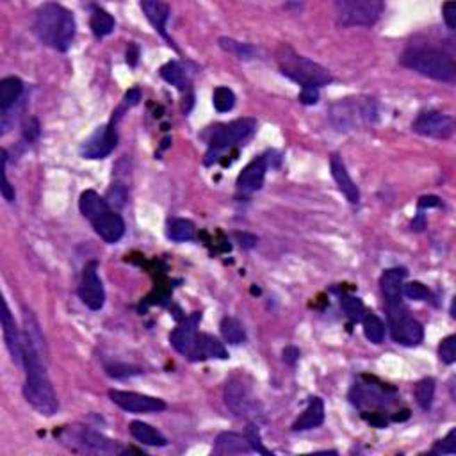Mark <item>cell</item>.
<instances>
[{
    "label": "cell",
    "mask_w": 456,
    "mask_h": 456,
    "mask_svg": "<svg viewBox=\"0 0 456 456\" xmlns=\"http://www.w3.org/2000/svg\"><path fill=\"white\" fill-rule=\"evenodd\" d=\"M90 223L93 225L95 232L102 237L106 243H109V245L118 243L123 237V234H125V221L122 220V216L114 209H107V211L98 214Z\"/></svg>",
    "instance_id": "obj_16"
},
{
    "label": "cell",
    "mask_w": 456,
    "mask_h": 456,
    "mask_svg": "<svg viewBox=\"0 0 456 456\" xmlns=\"http://www.w3.org/2000/svg\"><path fill=\"white\" fill-rule=\"evenodd\" d=\"M0 157H2V170H0V173H2V186H0V193H2V196L8 202H15V196H17L15 195V188L8 180V152H0Z\"/></svg>",
    "instance_id": "obj_39"
},
{
    "label": "cell",
    "mask_w": 456,
    "mask_h": 456,
    "mask_svg": "<svg viewBox=\"0 0 456 456\" xmlns=\"http://www.w3.org/2000/svg\"><path fill=\"white\" fill-rule=\"evenodd\" d=\"M439 357L448 366L456 362V335H449V337H446L444 341L440 342Z\"/></svg>",
    "instance_id": "obj_38"
},
{
    "label": "cell",
    "mask_w": 456,
    "mask_h": 456,
    "mask_svg": "<svg viewBox=\"0 0 456 456\" xmlns=\"http://www.w3.org/2000/svg\"><path fill=\"white\" fill-rule=\"evenodd\" d=\"M161 77L168 82V84L175 86L177 90L186 91L188 88V75L184 72L182 65L177 61H170L161 68Z\"/></svg>",
    "instance_id": "obj_29"
},
{
    "label": "cell",
    "mask_w": 456,
    "mask_h": 456,
    "mask_svg": "<svg viewBox=\"0 0 456 456\" xmlns=\"http://www.w3.org/2000/svg\"><path fill=\"white\" fill-rule=\"evenodd\" d=\"M212 104H214V109L218 113H228L236 106V95L227 86H218L214 90V95H212Z\"/></svg>",
    "instance_id": "obj_34"
},
{
    "label": "cell",
    "mask_w": 456,
    "mask_h": 456,
    "mask_svg": "<svg viewBox=\"0 0 456 456\" xmlns=\"http://www.w3.org/2000/svg\"><path fill=\"white\" fill-rule=\"evenodd\" d=\"M34 33L43 45L59 52H66L72 47L77 33L74 15L59 4H43L36 11Z\"/></svg>",
    "instance_id": "obj_2"
},
{
    "label": "cell",
    "mask_w": 456,
    "mask_h": 456,
    "mask_svg": "<svg viewBox=\"0 0 456 456\" xmlns=\"http://www.w3.org/2000/svg\"><path fill=\"white\" fill-rule=\"evenodd\" d=\"M116 145H118V134L113 125H102L82 142L81 155L84 159H106L116 148Z\"/></svg>",
    "instance_id": "obj_12"
},
{
    "label": "cell",
    "mask_w": 456,
    "mask_h": 456,
    "mask_svg": "<svg viewBox=\"0 0 456 456\" xmlns=\"http://www.w3.org/2000/svg\"><path fill=\"white\" fill-rule=\"evenodd\" d=\"M107 204L111 207L122 209L127 202V189L123 184H113V188L109 189V195H107Z\"/></svg>",
    "instance_id": "obj_40"
},
{
    "label": "cell",
    "mask_w": 456,
    "mask_h": 456,
    "mask_svg": "<svg viewBox=\"0 0 456 456\" xmlns=\"http://www.w3.org/2000/svg\"><path fill=\"white\" fill-rule=\"evenodd\" d=\"M81 444L90 451L102 453V455H118V453H122V448L116 444V440L107 439L106 435L95 432V430H86V432L81 433Z\"/></svg>",
    "instance_id": "obj_24"
},
{
    "label": "cell",
    "mask_w": 456,
    "mask_h": 456,
    "mask_svg": "<svg viewBox=\"0 0 456 456\" xmlns=\"http://www.w3.org/2000/svg\"><path fill=\"white\" fill-rule=\"evenodd\" d=\"M246 440L250 442L253 451L261 453V455H271V451L266 449L264 444H262L261 433H259V427H256L255 424H248V427H246Z\"/></svg>",
    "instance_id": "obj_41"
},
{
    "label": "cell",
    "mask_w": 456,
    "mask_h": 456,
    "mask_svg": "<svg viewBox=\"0 0 456 456\" xmlns=\"http://www.w3.org/2000/svg\"><path fill=\"white\" fill-rule=\"evenodd\" d=\"M107 375L114 376V378H127V376L141 375V369H139V367L118 366V364H114V366L107 367Z\"/></svg>",
    "instance_id": "obj_43"
},
{
    "label": "cell",
    "mask_w": 456,
    "mask_h": 456,
    "mask_svg": "<svg viewBox=\"0 0 456 456\" xmlns=\"http://www.w3.org/2000/svg\"><path fill=\"white\" fill-rule=\"evenodd\" d=\"M414 131L426 138L448 139L455 132V120L449 114L430 111V113L419 114V118L414 122Z\"/></svg>",
    "instance_id": "obj_11"
},
{
    "label": "cell",
    "mask_w": 456,
    "mask_h": 456,
    "mask_svg": "<svg viewBox=\"0 0 456 456\" xmlns=\"http://www.w3.org/2000/svg\"><path fill=\"white\" fill-rule=\"evenodd\" d=\"M408 417H410V412L403 410V412H398V416H394V421H407Z\"/></svg>",
    "instance_id": "obj_54"
},
{
    "label": "cell",
    "mask_w": 456,
    "mask_h": 456,
    "mask_svg": "<svg viewBox=\"0 0 456 456\" xmlns=\"http://www.w3.org/2000/svg\"><path fill=\"white\" fill-rule=\"evenodd\" d=\"M214 453L216 455H248L253 453L252 446L246 440V437L237 435L232 432H225L220 433L216 439V446H214Z\"/></svg>",
    "instance_id": "obj_21"
},
{
    "label": "cell",
    "mask_w": 456,
    "mask_h": 456,
    "mask_svg": "<svg viewBox=\"0 0 456 456\" xmlns=\"http://www.w3.org/2000/svg\"><path fill=\"white\" fill-rule=\"evenodd\" d=\"M129 430H131V435L134 437L138 442H141V444L154 446V448H164V446H168L166 437L161 432H157L155 427H152L150 424L141 423V421H132Z\"/></svg>",
    "instance_id": "obj_25"
},
{
    "label": "cell",
    "mask_w": 456,
    "mask_h": 456,
    "mask_svg": "<svg viewBox=\"0 0 456 456\" xmlns=\"http://www.w3.org/2000/svg\"><path fill=\"white\" fill-rule=\"evenodd\" d=\"M401 65L417 74L430 77L433 81L453 82L456 81V65L449 54L439 49H410L401 57Z\"/></svg>",
    "instance_id": "obj_3"
},
{
    "label": "cell",
    "mask_w": 456,
    "mask_h": 456,
    "mask_svg": "<svg viewBox=\"0 0 456 456\" xmlns=\"http://www.w3.org/2000/svg\"><path fill=\"white\" fill-rule=\"evenodd\" d=\"M455 437H456V430L453 427L451 432L448 433V437H446L444 440H440L439 444L433 448V453H439V455H455L456 453Z\"/></svg>",
    "instance_id": "obj_42"
},
{
    "label": "cell",
    "mask_w": 456,
    "mask_h": 456,
    "mask_svg": "<svg viewBox=\"0 0 456 456\" xmlns=\"http://www.w3.org/2000/svg\"><path fill=\"white\" fill-rule=\"evenodd\" d=\"M266 170H268V159L266 157L253 159L243 170V173L237 177V191L243 193V195H252V193L259 191L264 186Z\"/></svg>",
    "instance_id": "obj_17"
},
{
    "label": "cell",
    "mask_w": 456,
    "mask_h": 456,
    "mask_svg": "<svg viewBox=\"0 0 456 456\" xmlns=\"http://www.w3.org/2000/svg\"><path fill=\"white\" fill-rule=\"evenodd\" d=\"M79 296H81L82 303L91 310H100L106 303V291H104V284L98 275L97 261L86 264L84 271H82L81 285H79Z\"/></svg>",
    "instance_id": "obj_9"
},
{
    "label": "cell",
    "mask_w": 456,
    "mask_h": 456,
    "mask_svg": "<svg viewBox=\"0 0 456 456\" xmlns=\"http://www.w3.org/2000/svg\"><path fill=\"white\" fill-rule=\"evenodd\" d=\"M79 209H81L82 216L86 220L93 221L98 214H102L104 211L111 209V205L107 204L106 200L100 198V195L95 191H84L79 200Z\"/></svg>",
    "instance_id": "obj_27"
},
{
    "label": "cell",
    "mask_w": 456,
    "mask_h": 456,
    "mask_svg": "<svg viewBox=\"0 0 456 456\" xmlns=\"http://www.w3.org/2000/svg\"><path fill=\"white\" fill-rule=\"evenodd\" d=\"M220 47L223 50H227V52L234 54V56H236L237 59H241V61H248V59H253V56H255V49H253L252 45H248V43H241V41H236V40H230V38H221Z\"/></svg>",
    "instance_id": "obj_33"
},
{
    "label": "cell",
    "mask_w": 456,
    "mask_h": 456,
    "mask_svg": "<svg viewBox=\"0 0 456 456\" xmlns=\"http://www.w3.org/2000/svg\"><path fill=\"white\" fill-rule=\"evenodd\" d=\"M389 326L394 342L401 346H419L424 339V328L417 319L408 314L401 303L389 305Z\"/></svg>",
    "instance_id": "obj_7"
},
{
    "label": "cell",
    "mask_w": 456,
    "mask_h": 456,
    "mask_svg": "<svg viewBox=\"0 0 456 456\" xmlns=\"http://www.w3.org/2000/svg\"><path fill=\"white\" fill-rule=\"evenodd\" d=\"M139 100H141V91H139L138 88H132V90L127 91V95H125V104H127V106H129V107L138 106Z\"/></svg>",
    "instance_id": "obj_49"
},
{
    "label": "cell",
    "mask_w": 456,
    "mask_h": 456,
    "mask_svg": "<svg viewBox=\"0 0 456 456\" xmlns=\"http://www.w3.org/2000/svg\"><path fill=\"white\" fill-rule=\"evenodd\" d=\"M138 57H139V50L136 45H131L129 47V50H127V63L131 66H136V63H138Z\"/></svg>",
    "instance_id": "obj_52"
},
{
    "label": "cell",
    "mask_w": 456,
    "mask_h": 456,
    "mask_svg": "<svg viewBox=\"0 0 456 456\" xmlns=\"http://www.w3.org/2000/svg\"><path fill=\"white\" fill-rule=\"evenodd\" d=\"M407 277V269L405 268H392L387 269L380 278L382 284V293L385 302L389 305H396L401 303V294H403V280Z\"/></svg>",
    "instance_id": "obj_18"
},
{
    "label": "cell",
    "mask_w": 456,
    "mask_h": 456,
    "mask_svg": "<svg viewBox=\"0 0 456 456\" xmlns=\"http://www.w3.org/2000/svg\"><path fill=\"white\" fill-rule=\"evenodd\" d=\"M364 335L373 344H382L383 337H385V325L376 314H366L362 319Z\"/></svg>",
    "instance_id": "obj_30"
},
{
    "label": "cell",
    "mask_w": 456,
    "mask_h": 456,
    "mask_svg": "<svg viewBox=\"0 0 456 456\" xmlns=\"http://www.w3.org/2000/svg\"><path fill=\"white\" fill-rule=\"evenodd\" d=\"M325 421V403L321 398H310L309 407L305 408L300 419L293 424L294 432H307L314 427L321 426Z\"/></svg>",
    "instance_id": "obj_22"
},
{
    "label": "cell",
    "mask_w": 456,
    "mask_h": 456,
    "mask_svg": "<svg viewBox=\"0 0 456 456\" xmlns=\"http://www.w3.org/2000/svg\"><path fill=\"white\" fill-rule=\"evenodd\" d=\"M364 419L367 421V423L370 424V426H375V427H387V419H385V417L382 416V414H364Z\"/></svg>",
    "instance_id": "obj_47"
},
{
    "label": "cell",
    "mask_w": 456,
    "mask_h": 456,
    "mask_svg": "<svg viewBox=\"0 0 456 456\" xmlns=\"http://www.w3.org/2000/svg\"><path fill=\"white\" fill-rule=\"evenodd\" d=\"M435 398V380L433 378H424L421 380L416 385V399L423 410H430Z\"/></svg>",
    "instance_id": "obj_35"
},
{
    "label": "cell",
    "mask_w": 456,
    "mask_h": 456,
    "mask_svg": "<svg viewBox=\"0 0 456 456\" xmlns=\"http://www.w3.org/2000/svg\"><path fill=\"white\" fill-rule=\"evenodd\" d=\"M236 237L241 241V246L245 248H253L256 245V237L252 234H236Z\"/></svg>",
    "instance_id": "obj_50"
},
{
    "label": "cell",
    "mask_w": 456,
    "mask_h": 456,
    "mask_svg": "<svg viewBox=\"0 0 456 456\" xmlns=\"http://www.w3.org/2000/svg\"><path fill=\"white\" fill-rule=\"evenodd\" d=\"M277 61L280 66L282 74L285 77L293 79L294 82L303 86H312V88H321V86H328L334 77L326 68L321 65L314 63L312 59L305 56L294 52L291 47H282L277 54Z\"/></svg>",
    "instance_id": "obj_4"
},
{
    "label": "cell",
    "mask_w": 456,
    "mask_h": 456,
    "mask_svg": "<svg viewBox=\"0 0 456 456\" xmlns=\"http://www.w3.org/2000/svg\"><path fill=\"white\" fill-rule=\"evenodd\" d=\"M24 84L18 77H6L0 81V111L8 113L20 100Z\"/></svg>",
    "instance_id": "obj_26"
},
{
    "label": "cell",
    "mask_w": 456,
    "mask_h": 456,
    "mask_svg": "<svg viewBox=\"0 0 456 456\" xmlns=\"http://www.w3.org/2000/svg\"><path fill=\"white\" fill-rule=\"evenodd\" d=\"M403 294L408 300H414V302H427V300H432V291L427 289L426 285L421 284V282H410V284L403 285Z\"/></svg>",
    "instance_id": "obj_37"
},
{
    "label": "cell",
    "mask_w": 456,
    "mask_h": 456,
    "mask_svg": "<svg viewBox=\"0 0 456 456\" xmlns=\"http://www.w3.org/2000/svg\"><path fill=\"white\" fill-rule=\"evenodd\" d=\"M2 332H4L6 346L11 353L13 362L18 367H24V335L18 332V326L6 300L2 302Z\"/></svg>",
    "instance_id": "obj_14"
},
{
    "label": "cell",
    "mask_w": 456,
    "mask_h": 456,
    "mask_svg": "<svg viewBox=\"0 0 456 456\" xmlns=\"http://www.w3.org/2000/svg\"><path fill=\"white\" fill-rule=\"evenodd\" d=\"M426 228V220H424V214H419V216L414 220V223H412V230H417V232H421V230H424Z\"/></svg>",
    "instance_id": "obj_53"
},
{
    "label": "cell",
    "mask_w": 456,
    "mask_h": 456,
    "mask_svg": "<svg viewBox=\"0 0 456 456\" xmlns=\"http://www.w3.org/2000/svg\"><path fill=\"white\" fill-rule=\"evenodd\" d=\"M341 305H342V310L346 312V316L353 323L362 321L364 316H366V307H364V303L360 302L359 298H355V296H342Z\"/></svg>",
    "instance_id": "obj_36"
},
{
    "label": "cell",
    "mask_w": 456,
    "mask_h": 456,
    "mask_svg": "<svg viewBox=\"0 0 456 456\" xmlns=\"http://www.w3.org/2000/svg\"><path fill=\"white\" fill-rule=\"evenodd\" d=\"M202 319V314L195 312L191 314L186 321L180 326H177L175 330L171 332L170 341L171 346L175 348L180 355H186L189 357L196 344V339H198V323Z\"/></svg>",
    "instance_id": "obj_15"
},
{
    "label": "cell",
    "mask_w": 456,
    "mask_h": 456,
    "mask_svg": "<svg viewBox=\"0 0 456 456\" xmlns=\"http://www.w3.org/2000/svg\"><path fill=\"white\" fill-rule=\"evenodd\" d=\"M109 398L114 405H118L122 410L134 412V414H147V412L166 410V403L159 398L138 394V392L127 391H109Z\"/></svg>",
    "instance_id": "obj_13"
},
{
    "label": "cell",
    "mask_w": 456,
    "mask_h": 456,
    "mask_svg": "<svg viewBox=\"0 0 456 456\" xmlns=\"http://www.w3.org/2000/svg\"><path fill=\"white\" fill-rule=\"evenodd\" d=\"M40 132H41L40 122H38L36 118H28L24 127V138L27 139L28 142H33L40 138Z\"/></svg>",
    "instance_id": "obj_44"
},
{
    "label": "cell",
    "mask_w": 456,
    "mask_h": 456,
    "mask_svg": "<svg viewBox=\"0 0 456 456\" xmlns=\"http://www.w3.org/2000/svg\"><path fill=\"white\" fill-rule=\"evenodd\" d=\"M90 27L95 36L104 38L114 31V18L104 9H95V13L91 15Z\"/></svg>",
    "instance_id": "obj_32"
},
{
    "label": "cell",
    "mask_w": 456,
    "mask_h": 456,
    "mask_svg": "<svg viewBox=\"0 0 456 456\" xmlns=\"http://www.w3.org/2000/svg\"><path fill=\"white\" fill-rule=\"evenodd\" d=\"M376 116V111L373 102H362L357 104L350 102V100H344V102H339L332 107V122L337 127L339 131H348L355 125L357 118H362L366 122H373Z\"/></svg>",
    "instance_id": "obj_10"
},
{
    "label": "cell",
    "mask_w": 456,
    "mask_h": 456,
    "mask_svg": "<svg viewBox=\"0 0 456 456\" xmlns=\"http://www.w3.org/2000/svg\"><path fill=\"white\" fill-rule=\"evenodd\" d=\"M220 328L221 335H223V339L228 344H241V342L246 341L245 328H243V325L236 318H223Z\"/></svg>",
    "instance_id": "obj_31"
},
{
    "label": "cell",
    "mask_w": 456,
    "mask_h": 456,
    "mask_svg": "<svg viewBox=\"0 0 456 456\" xmlns=\"http://www.w3.org/2000/svg\"><path fill=\"white\" fill-rule=\"evenodd\" d=\"M319 100V90L312 88V86H303L302 93H300V102L305 106H314Z\"/></svg>",
    "instance_id": "obj_45"
},
{
    "label": "cell",
    "mask_w": 456,
    "mask_h": 456,
    "mask_svg": "<svg viewBox=\"0 0 456 456\" xmlns=\"http://www.w3.org/2000/svg\"><path fill=\"white\" fill-rule=\"evenodd\" d=\"M25 383L24 398L41 416H54L59 408L56 391L47 373V355L33 350H24Z\"/></svg>",
    "instance_id": "obj_1"
},
{
    "label": "cell",
    "mask_w": 456,
    "mask_h": 456,
    "mask_svg": "<svg viewBox=\"0 0 456 456\" xmlns=\"http://www.w3.org/2000/svg\"><path fill=\"white\" fill-rule=\"evenodd\" d=\"M225 403L228 410L241 419H255L256 416H261V405L253 396L252 389L239 378L228 380L225 385Z\"/></svg>",
    "instance_id": "obj_8"
},
{
    "label": "cell",
    "mask_w": 456,
    "mask_h": 456,
    "mask_svg": "<svg viewBox=\"0 0 456 456\" xmlns=\"http://www.w3.org/2000/svg\"><path fill=\"white\" fill-rule=\"evenodd\" d=\"M166 234L171 241L188 243V241H193L196 237V227L193 221L177 218V220H171L170 223H168Z\"/></svg>",
    "instance_id": "obj_28"
},
{
    "label": "cell",
    "mask_w": 456,
    "mask_h": 456,
    "mask_svg": "<svg viewBox=\"0 0 456 456\" xmlns=\"http://www.w3.org/2000/svg\"><path fill=\"white\" fill-rule=\"evenodd\" d=\"M330 168H332V175H334L335 182H337L342 195L346 196L348 202H351V204H359L360 191L359 188H357V184H355L353 179L350 177V173H348L344 161H342L339 155H334L330 161Z\"/></svg>",
    "instance_id": "obj_20"
},
{
    "label": "cell",
    "mask_w": 456,
    "mask_h": 456,
    "mask_svg": "<svg viewBox=\"0 0 456 456\" xmlns=\"http://www.w3.org/2000/svg\"><path fill=\"white\" fill-rule=\"evenodd\" d=\"M189 359L198 362V360H207V359H228V353L225 350L223 342L218 341L216 337H212L209 334H200L196 339V344L193 348Z\"/></svg>",
    "instance_id": "obj_19"
},
{
    "label": "cell",
    "mask_w": 456,
    "mask_h": 456,
    "mask_svg": "<svg viewBox=\"0 0 456 456\" xmlns=\"http://www.w3.org/2000/svg\"><path fill=\"white\" fill-rule=\"evenodd\" d=\"M298 359H300V350L294 346H289L285 348L284 350V362L289 364V366H294V364L298 362Z\"/></svg>",
    "instance_id": "obj_48"
},
{
    "label": "cell",
    "mask_w": 456,
    "mask_h": 456,
    "mask_svg": "<svg viewBox=\"0 0 456 456\" xmlns=\"http://www.w3.org/2000/svg\"><path fill=\"white\" fill-rule=\"evenodd\" d=\"M442 11H444L446 25H448L451 31H455V27H456V4H455V2H446L444 8H442Z\"/></svg>",
    "instance_id": "obj_46"
},
{
    "label": "cell",
    "mask_w": 456,
    "mask_h": 456,
    "mask_svg": "<svg viewBox=\"0 0 456 456\" xmlns=\"http://www.w3.org/2000/svg\"><path fill=\"white\" fill-rule=\"evenodd\" d=\"M440 200L437 196H423L419 200V207L421 209H430V207H439Z\"/></svg>",
    "instance_id": "obj_51"
},
{
    "label": "cell",
    "mask_w": 456,
    "mask_h": 456,
    "mask_svg": "<svg viewBox=\"0 0 456 456\" xmlns=\"http://www.w3.org/2000/svg\"><path fill=\"white\" fill-rule=\"evenodd\" d=\"M255 129L256 122L253 118H241L232 123H227V125L218 127L212 138L209 139V152L205 164H211L212 159H216V155L220 152L228 150V148L236 147L245 139H248L255 132Z\"/></svg>",
    "instance_id": "obj_6"
},
{
    "label": "cell",
    "mask_w": 456,
    "mask_h": 456,
    "mask_svg": "<svg viewBox=\"0 0 456 456\" xmlns=\"http://www.w3.org/2000/svg\"><path fill=\"white\" fill-rule=\"evenodd\" d=\"M383 8L380 0H339L335 15L342 27H370L380 20Z\"/></svg>",
    "instance_id": "obj_5"
},
{
    "label": "cell",
    "mask_w": 456,
    "mask_h": 456,
    "mask_svg": "<svg viewBox=\"0 0 456 456\" xmlns=\"http://www.w3.org/2000/svg\"><path fill=\"white\" fill-rule=\"evenodd\" d=\"M142 13L147 15L148 22L154 25V28L161 36L168 38L166 34V22L170 18V6L159 2V0H142L141 2Z\"/></svg>",
    "instance_id": "obj_23"
}]
</instances>
